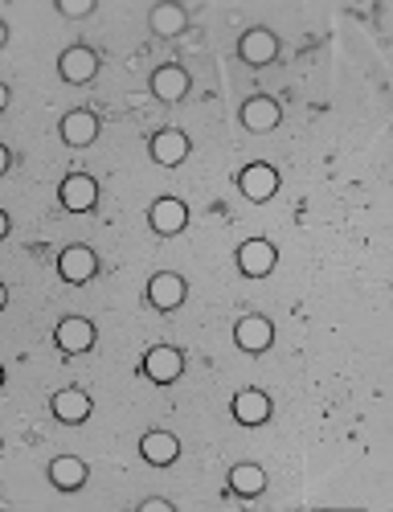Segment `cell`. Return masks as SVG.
<instances>
[{
    "label": "cell",
    "mask_w": 393,
    "mask_h": 512,
    "mask_svg": "<svg viewBox=\"0 0 393 512\" xmlns=\"http://www.w3.org/2000/svg\"><path fill=\"white\" fill-rule=\"evenodd\" d=\"M140 373L152 381V386H172V381L185 377V353L177 345H152L140 357Z\"/></svg>",
    "instance_id": "6da1fadb"
},
{
    "label": "cell",
    "mask_w": 393,
    "mask_h": 512,
    "mask_svg": "<svg viewBox=\"0 0 393 512\" xmlns=\"http://www.w3.org/2000/svg\"><path fill=\"white\" fill-rule=\"evenodd\" d=\"M54 345L66 357H82V353H91L99 345V328L86 320V316H62L54 324Z\"/></svg>",
    "instance_id": "7a4b0ae2"
},
{
    "label": "cell",
    "mask_w": 393,
    "mask_h": 512,
    "mask_svg": "<svg viewBox=\"0 0 393 512\" xmlns=\"http://www.w3.org/2000/svg\"><path fill=\"white\" fill-rule=\"evenodd\" d=\"M234 263L246 279H267L275 267H279V246L271 238H246L238 250H234Z\"/></svg>",
    "instance_id": "3957f363"
},
{
    "label": "cell",
    "mask_w": 393,
    "mask_h": 512,
    "mask_svg": "<svg viewBox=\"0 0 393 512\" xmlns=\"http://www.w3.org/2000/svg\"><path fill=\"white\" fill-rule=\"evenodd\" d=\"M238 58L254 70L262 66H275L279 62V33L267 29V25H250L242 37H238Z\"/></svg>",
    "instance_id": "277c9868"
},
{
    "label": "cell",
    "mask_w": 393,
    "mask_h": 512,
    "mask_svg": "<svg viewBox=\"0 0 393 512\" xmlns=\"http://www.w3.org/2000/svg\"><path fill=\"white\" fill-rule=\"evenodd\" d=\"M144 295H148V304H152L156 312L168 316V312L185 308V300H189V283H185V275H177V271H156V275L148 279Z\"/></svg>",
    "instance_id": "5b68a950"
},
{
    "label": "cell",
    "mask_w": 393,
    "mask_h": 512,
    "mask_svg": "<svg viewBox=\"0 0 393 512\" xmlns=\"http://www.w3.org/2000/svg\"><path fill=\"white\" fill-rule=\"evenodd\" d=\"M99 66H103V58L91 46H82V41L78 46H66L58 54V74H62V82H70V87H86V82H95Z\"/></svg>",
    "instance_id": "8992f818"
},
{
    "label": "cell",
    "mask_w": 393,
    "mask_h": 512,
    "mask_svg": "<svg viewBox=\"0 0 393 512\" xmlns=\"http://www.w3.org/2000/svg\"><path fill=\"white\" fill-rule=\"evenodd\" d=\"M238 193H242L246 201H254V205L271 201V197L279 193V168L267 164V160H250L242 173H238Z\"/></svg>",
    "instance_id": "52a82bcc"
},
{
    "label": "cell",
    "mask_w": 393,
    "mask_h": 512,
    "mask_svg": "<svg viewBox=\"0 0 393 512\" xmlns=\"http://www.w3.org/2000/svg\"><path fill=\"white\" fill-rule=\"evenodd\" d=\"M58 279L70 283V287H82V283L99 279V254H95L91 246H82V242L66 246V250L58 254Z\"/></svg>",
    "instance_id": "ba28073f"
},
{
    "label": "cell",
    "mask_w": 393,
    "mask_h": 512,
    "mask_svg": "<svg viewBox=\"0 0 393 512\" xmlns=\"http://www.w3.org/2000/svg\"><path fill=\"white\" fill-rule=\"evenodd\" d=\"M99 132H103V119L91 107H74L58 123V136H62L66 148H91L99 140Z\"/></svg>",
    "instance_id": "9c48e42d"
},
{
    "label": "cell",
    "mask_w": 393,
    "mask_h": 512,
    "mask_svg": "<svg viewBox=\"0 0 393 512\" xmlns=\"http://www.w3.org/2000/svg\"><path fill=\"white\" fill-rule=\"evenodd\" d=\"M230 414H234V422H238V426H246V431H254V426H267V422H271L275 406H271L267 390L246 386V390H238V394L230 398Z\"/></svg>",
    "instance_id": "30bf717a"
},
{
    "label": "cell",
    "mask_w": 393,
    "mask_h": 512,
    "mask_svg": "<svg viewBox=\"0 0 393 512\" xmlns=\"http://www.w3.org/2000/svg\"><path fill=\"white\" fill-rule=\"evenodd\" d=\"M234 345L242 349V353H267L271 345H275V320L271 316H262V312H250V316H242L238 324H234Z\"/></svg>",
    "instance_id": "8fae6325"
},
{
    "label": "cell",
    "mask_w": 393,
    "mask_h": 512,
    "mask_svg": "<svg viewBox=\"0 0 393 512\" xmlns=\"http://www.w3.org/2000/svg\"><path fill=\"white\" fill-rule=\"evenodd\" d=\"M238 119H242V127H246L250 136H271L275 127L283 123V107H279L271 95H250V99L242 103Z\"/></svg>",
    "instance_id": "7c38bea8"
},
{
    "label": "cell",
    "mask_w": 393,
    "mask_h": 512,
    "mask_svg": "<svg viewBox=\"0 0 393 512\" xmlns=\"http://www.w3.org/2000/svg\"><path fill=\"white\" fill-rule=\"evenodd\" d=\"M189 70L185 66H177V62H164V66H156L152 70V78H148V91H152V99L156 103H181L185 95H189Z\"/></svg>",
    "instance_id": "4fadbf2b"
},
{
    "label": "cell",
    "mask_w": 393,
    "mask_h": 512,
    "mask_svg": "<svg viewBox=\"0 0 393 512\" xmlns=\"http://www.w3.org/2000/svg\"><path fill=\"white\" fill-rule=\"evenodd\" d=\"M148 226L160 234V238H177L185 226H189V205L181 197H156L148 205Z\"/></svg>",
    "instance_id": "5bb4252c"
},
{
    "label": "cell",
    "mask_w": 393,
    "mask_h": 512,
    "mask_svg": "<svg viewBox=\"0 0 393 512\" xmlns=\"http://www.w3.org/2000/svg\"><path fill=\"white\" fill-rule=\"evenodd\" d=\"M189 148L193 140L181 132V127H160V132L148 140V156L160 164V168H177L189 160Z\"/></svg>",
    "instance_id": "9a60e30c"
},
{
    "label": "cell",
    "mask_w": 393,
    "mask_h": 512,
    "mask_svg": "<svg viewBox=\"0 0 393 512\" xmlns=\"http://www.w3.org/2000/svg\"><path fill=\"white\" fill-rule=\"evenodd\" d=\"M58 201L66 213H91L99 205V181L91 173H70L58 185Z\"/></svg>",
    "instance_id": "2e32d148"
},
{
    "label": "cell",
    "mask_w": 393,
    "mask_h": 512,
    "mask_svg": "<svg viewBox=\"0 0 393 512\" xmlns=\"http://www.w3.org/2000/svg\"><path fill=\"white\" fill-rule=\"evenodd\" d=\"M46 476H50V484L58 492L70 496V492H82L86 488V480H91V463L78 459V455H54L50 467H46Z\"/></svg>",
    "instance_id": "e0dca14e"
},
{
    "label": "cell",
    "mask_w": 393,
    "mask_h": 512,
    "mask_svg": "<svg viewBox=\"0 0 393 512\" xmlns=\"http://www.w3.org/2000/svg\"><path fill=\"white\" fill-rule=\"evenodd\" d=\"M50 414H54L62 426H82L86 418L95 414V398L86 394V390H78V386L58 390V394L50 398Z\"/></svg>",
    "instance_id": "ac0fdd59"
},
{
    "label": "cell",
    "mask_w": 393,
    "mask_h": 512,
    "mask_svg": "<svg viewBox=\"0 0 393 512\" xmlns=\"http://www.w3.org/2000/svg\"><path fill=\"white\" fill-rule=\"evenodd\" d=\"M140 455H144V463H152V467H172L181 459V439L172 435V431H148L144 439H140Z\"/></svg>",
    "instance_id": "d6986e66"
},
{
    "label": "cell",
    "mask_w": 393,
    "mask_h": 512,
    "mask_svg": "<svg viewBox=\"0 0 393 512\" xmlns=\"http://www.w3.org/2000/svg\"><path fill=\"white\" fill-rule=\"evenodd\" d=\"M226 488L242 500H254V496L267 492V472H262L258 463H234L230 476H226Z\"/></svg>",
    "instance_id": "ffe728a7"
},
{
    "label": "cell",
    "mask_w": 393,
    "mask_h": 512,
    "mask_svg": "<svg viewBox=\"0 0 393 512\" xmlns=\"http://www.w3.org/2000/svg\"><path fill=\"white\" fill-rule=\"evenodd\" d=\"M148 29H152L156 37H181V33L189 29V9H185V5H152Z\"/></svg>",
    "instance_id": "44dd1931"
},
{
    "label": "cell",
    "mask_w": 393,
    "mask_h": 512,
    "mask_svg": "<svg viewBox=\"0 0 393 512\" xmlns=\"http://www.w3.org/2000/svg\"><path fill=\"white\" fill-rule=\"evenodd\" d=\"M62 17H70V21H78V17H91L95 9H99V0H58L54 5Z\"/></svg>",
    "instance_id": "7402d4cb"
},
{
    "label": "cell",
    "mask_w": 393,
    "mask_h": 512,
    "mask_svg": "<svg viewBox=\"0 0 393 512\" xmlns=\"http://www.w3.org/2000/svg\"><path fill=\"white\" fill-rule=\"evenodd\" d=\"M177 504H172L168 496H148V500H140V512H172Z\"/></svg>",
    "instance_id": "603a6c76"
},
{
    "label": "cell",
    "mask_w": 393,
    "mask_h": 512,
    "mask_svg": "<svg viewBox=\"0 0 393 512\" xmlns=\"http://www.w3.org/2000/svg\"><path fill=\"white\" fill-rule=\"evenodd\" d=\"M9 160H13V156H9V148H5V144H0V177H5V173H9Z\"/></svg>",
    "instance_id": "cb8c5ba5"
},
{
    "label": "cell",
    "mask_w": 393,
    "mask_h": 512,
    "mask_svg": "<svg viewBox=\"0 0 393 512\" xmlns=\"http://www.w3.org/2000/svg\"><path fill=\"white\" fill-rule=\"evenodd\" d=\"M5 238H9V213L0 209V242H5Z\"/></svg>",
    "instance_id": "d4e9b609"
},
{
    "label": "cell",
    "mask_w": 393,
    "mask_h": 512,
    "mask_svg": "<svg viewBox=\"0 0 393 512\" xmlns=\"http://www.w3.org/2000/svg\"><path fill=\"white\" fill-rule=\"evenodd\" d=\"M5 111H9V87L0 82V115H5Z\"/></svg>",
    "instance_id": "484cf974"
},
{
    "label": "cell",
    "mask_w": 393,
    "mask_h": 512,
    "mask_svg": "<svg viewBox=\"0 0 393 512\" xmlns=\"http://www.w3.org/2000/svg\"><path fill=\"white\" fill-rule=\"evenodd\" d=\"M9 46V21H0V50Z\"/></svg>",
    "instance_id": "4316f807"
},
{
    "label": "cell",
    "mask_w": 393,
    "mask_h": 512,
    "mask_svg": "<svg viewBox=\"0 0 393 512\" xmlns=\"http://www.w3.org/2000/svg\"><path fill=\"white\" fill-rule=\"evenodd\" d=\"M5 308H9V287L0 283V312H5Z\"/></svg>",
    "instance_id": "83f0119b"
},
{
    "label": "cell",
    "mask_w": 393,
    "mask_h": 512,
    "mask_svg": "<svg viewBox=\"0 0 393 512\" xmlns=\"http://www.w3.org/2000/svg\"><path fill=\"white\" fill-rule=\"evenodd\" d=\"M5 377H9V373H5V365H0V390H5Z\"/></svg>",
    "instance_id": "f1b7e54d"
},
{
    "label": "cell",
    "mask_w": 393,
    "mask_h": 512,
    "mask_svg": "<svg viewBox=\"0 0 393 512\" xmlns=\"http://www.w3.org/2000/svg\"><path fill=\"white\" fill-rule=\"evenodd\" d=\"M0 447H5V443H0Z\"/></svg>",
    "instance_id": "f546056e"
}]
</instances>
